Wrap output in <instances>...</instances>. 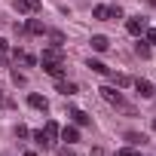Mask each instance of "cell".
<instances>
[{
  "label": "cell",
  "mask_w": 156,
  "mask_h": 156,
  "mask_svg": "<svg viewBox=\"0 0 156 156\" xmlns=\"http://www.w3.org/2000/svg\"><path fill=\"white\" fill-rule=\"evenodd\" d=\"M34 141H37V144H40V147H46V150H49V147H52V144H49V141H46V135H43V129H37V132H34Z\"/></svg>",
  "instance_id": "cell-18"
},
{
  "label": "cell",
  "mask_w": 156,
  "mask_h": 156,
  "mask_svg": "<svg viewBox=\"0 0 156 156\" xmlns=\"http://www.w3.org/2000/svg\"><path fill=\"white\" fill-rule=\"evenodd\" d=\"M16 9L19 12H37L40 9V0H16Z\"/></svg>",
  "instance_id": "cell-8"
},
{
  "label": "cell",
  "mask_w": 156,
  "mask_h": 156,
  "mask_svg": "<svg viewBox=\"0 0 156 156\" xmlns=\"http://www.w3.org/2000/svg\"><path fill=\"white\" fill-rule=\"evenodd\" d=\"M58 92H61V95H76V83H67V80H58Z\"/></svg>",
  "instance_id": "cell-13"
},
{
  "label": "cell",
  "mask_w": 156,
  "mask_h": 156,
  "mask_svg": "<svg viewBox=\"0 0 156 156\" xmlns=\"http://www.w3.org/2000/svg\"><path fill=\"white\" fill-rule=\"evenodd\" d=\"M70 116H73L76 126H89V113L86 110H70Z\"/></svg>",
  "instance_id": "cell-15"
},
{
  "label": "cell",
  "mask_w": 156,
  "mask_h": 156,
  "mask_svg": "<svg viewBox=\"0 0 156 156\" xmlns=\"http://www.w3.org/2000/svg\"><path fill=\"white\" fill-rule=\"evenodd\" d=\"M126 141H129V144H144L147 138H144V135H138V132H126Z\"/></svg>",
  "instance_id": "cell-19"
},
{
  "label": "cell",
  "mask_w": 156,
  "mask_h": 156,
  "mask_svg": "<svg viewBox=\"0 0 156 156\" xmlns=\"http://www.w3.org/2000/svg\"><path fill=\"white\" fill-rule=\"evenodd\" d=\"M25 31H28V34H46V28H43V22H37V19H31V22L25 25Z\"/></svg>",
  "instance_id": "cell-11"
},
{
  "label": "cell",
  "mask_w": 156,
  "mask_h": 156,
  "mask_svg": "<svg viewBox=\"0 0 156 156\" xmlns=\"http://www.w3.org/2000/svg\"><path fill=\"white\" fill-rule=\"evenodd\" d=\"M16 135H19V138H28V135H31V132H28V129H25V126H16Z\"/></svg>",
  "instance_id": "cell-22"
},
{
  "label": "cell",
  "mask_w": 156,
  "mask_h": 156,
  "mask_svg": "<svg viewBox=\"0 0 156 156\" xmlns=\"http://www.w3.org/2000/svg\"><path fill=\"white\" fill-rule=\"evenodd\" d=\"M0 55H6V40H0Z\"/></svg>",
  "instance_id": "cell-26"
},
{
  "label": "cell",
  "mask_w": 156,
  "mask_h": 156,
  "mask_svg": "<svg viewBox=\"0 0 156 156\" xmlns=\"http://www.w3.org/2000/svg\"><path fill=\"white\" fill-rule=\"evenodd\" d=\"M98 92H101V98H104L107 104H113V107H126V101H122V95L116 92V86H101Z\"/></svg>",
  "instance_id": "cell-1"
},
{
  "label": "cell",
  "mask_w": 156,
  "mask_h": 156,
  "mask_svg": "<svg viewBox=\"0 0 156 156\" xmlns=\"http://www.w3.org/2000/svg\"><path fill=\"white\" fill-rule=\"evenodd\" d=\"M12 83H16V86H25V83H28V76L19 73V70H12Z\"/></svg>",
  "instance_id": "cell-20"
},
{
  "label": "cell",
  "mask_w": 156,
  "mask_h": 156,
  "mask_svg": "<svg viewBox=\"0 0 156 156\" xmlns=\"http://www.w3.org/2000/svg\"><path fill=\"white\" fill-rule=\"evenodd\" d=\"M92 16H95L98 22H107V19H110V6H95V9H92Z\"/></svg>",
  "instance_id": "cell-16"
},
{
  "label": "cell",
  "mask_w": 156,
  "mask_h": 156,
  "mask_svg": "<svg viewBox=\"0 0 156 156\" xmlns=\"http://www.w3.org/2000/svg\"><path fill=\"white\" fill-rule=\"evenodd\" d=\"M58 132H61V129H58V122H52V119L43 126V135H46V141H49L52 147H55V141H58Z\"/></svg>",
  "instance_id": "cell-4"
},
{
  "label": "cell",
  "mask_w": 156,
  "mask_h": 156,
  "mask_svg": "<svg viewBox=\"0 0 156 156\" xmlns=\"http://www.w3.org/2000/svg\"><path fill=\"white\" fill-rule=\"evenodd\" d=\"M3 101H6V98H3V89H0V104H3Z\"/></svg>",
  "instance_id": "cell-27"
},
{
  "label": "cell",
  "mask_w": 156,
  "mask_h": 156,
  "mask_svg": "<svg viewBox=\"0 0 156 156\" xmlns=\"http://www.w3.org/2000/svg\"><path fill=\"white\" fill-rule=\"evenodd\" d=\"M64 58V52H61V46H49V49H43V61H61Z\"/></svg>",
  "instance_id": "cell-6"
},
{
  "label": "cell",
  "mask_w": 156,
  "mask_h": 156,
  "mask_svg": "<svg viewBox=\"0 0 156 156\" xmlns=\"http://www.w3.org/2000/svg\"><path fill=\"white\" fill-rule=\"evenodd\" d=\"M135 52H138L141 58H150V46H147V40H138V43H135Z\"/></svg>",
  "instance_id": "cell-17"
},
{
  "label": "cell",
  "mask_w": 156,
  "mask_h": 156,
  "mask_svg": "<svg viewBox=\"0 0 156 156\" xmlns=\"http://www.w3.org/2000/svg\"><path fill=\"white\" fill-rule=\"evenodd\" d=\"M58 156H76V153H73V150H67V147H61V150H58Z\"/></svg>",
  "instance_id": "cell-24"
},
{
  "label": "cell",
  "mask_w": 156,
  "mask_h": 156,
  "mask_svg": "<svg viewBox=\"0 0 156 156\" xmlns=\"http://www.w3.org/2000/svg\"><path fill=\"white\" fill-rule=\"evenodd\" d=\"M126 31H129L132 37H141V34L147 31V19H141V16H135V19H129V22H126Z\"/></svg>",
  "instance_id": "cell-2"
},
{
  "label": "cell",
  "mask_w": 156,
  "mask_h": 156,
  "mask_svg": "<svg viewBox=\"0 0 156 156\" xmlns=\"http://www.w3.org/2000/svg\"><path fill=\"white\" fill-rule=\"evenodd\" d=\"M89 67H92V70H95V73H104V76H107V73H110V67H107V64H104V61H98V58H89Z\"/></svg>",
  "instance_id": "cell-12"
},
{
  "label": "cell",
  "mask_w": 156,
  "mask_h": 156,
  "mask_svg": "<svg viewBox=\"0 0 156 156\" xmlns=\"http://www.w3.org/2000/svg\"><path fill=\"white\" fill-rule=\"evenodd\" d=\"M28 104H31L34 110H46V107H49V101H46L43 95H37V92H31V95H28Z\"/></svg>",
  "instance_id": "cell-9"
},
{
  "label": "cell",
  "mask_w": 156,
  "mask_h": 156,
  "mask_svg": "<svg viewBox=\"0 0 156 156\" xmlns=\"http://www.w3.org/2000/svg\"><path fill=\"white\" fill-rule=\"evenodd\" d=\"M43 70L52 76V80H64V64L61 61H43Z\"/></svg>",
  "instance_id": "cell-3"
},
{
  "label": "cell",
  "mask_w": 156,
  "mask_h": 156,
  "mask_svg": "<svg viewBox=\"0 0 156 156\" xmlns=\"http://www.w3.org/2000/svg\"><path fill=\"white\" fill-rule=\"evenodd\" d=\"M58 138H61V141H67V144H76V141H80V132H76L73 126H64V129L58 132Z\"/></svg>",
  "instance_id": "cell-5"
},
{
  "label": "cell",
  "mask_w": 156,
  "mask_h": 156,
  "mask_svg": "<svg viewBox=\"0 0 156 156\" xmlns=\"http://www.w3.org/2000/svg\"><path fill=\"white\" fill-rule=\"evenodd\" d=\"M147 43H156V31H147Z\"/></svg>",
  "instance_id": "cell-25"
},
{
  "label": "cell",
  "mask_w": 156,
  "mask_h": 156,
  "mask_svg": "<svg viewBox=\"0 0 156 156\" xmlns=\"http://www.w3.org/2000/svg\"><path fill=\"white\" fill-rule=\"evenodd\" d=\"M135 89L141 98H153V83L150 80H135Z\"/></svg>",
  "instance_id": "cell-7"
},
{
  "label": "cell",
  "mask_w": 156,
  "mask_h": 156,
  "mask_svg": "<svg viewBox=\"0 0 156 156\" xmlns=\"http://www.w3.org/2000/svg\"><path fill=\"white\" fill-rule=\"evenodd\" d=\"M89 43H92V49H95V52H104V49H107V46H110V40H107V37H104V34H95V37H92V40H89Z\"/></svg>",
  "instance_id": "cell-10"
},
{
  "label": "cell",
  "mask_w": 156,
  "mask_h": 156,
  "mask_svg": "<svg viewBox=\"0 0 156 156\" xmlns=\"http://www.w3.org/2000/svg\"><path fill=\"white\" fill-rule=\"evenodd\" d=\"M113 86H116V89H126V86H132V76H126V73H113Z\"/></svg>",
  "instance_id": "cell-14"
},
{
  "label": "cell",
  "mask_w": 156,
  "mask_h": 156,
  "mask_svg": "<svg viewBox=\"0 0 156 156\" xmlns=\"http://www.w3.org/2000/svg\"><path fill=\"white\" fill-rule=\"evenodd\" d=\"M116 156H141L138 150H116Z\"/></svg>",
  "instance_id": "cell-23"
},
{
  "label": "cell",
  "mask_w": 156,
  "mask_h": 156,
  "mask_svg": "<svg viewBox=\"0 0 156 156\" xmlns=\"http://www.w3.org/2000/svg\"><path fill=\"white\" fill-rule=\"evenodd\" d=\"M110 19H122V9L119 6H110Z\"/></svg>",
  "instance_id": "cell-21"
}]
</instances>
